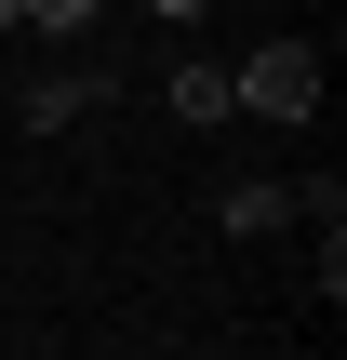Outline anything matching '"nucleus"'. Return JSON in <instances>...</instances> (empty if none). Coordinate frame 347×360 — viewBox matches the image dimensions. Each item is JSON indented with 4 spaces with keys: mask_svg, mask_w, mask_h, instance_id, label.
Masks as SVG:
<instances>
[{
    "mask_svg": "<svg viewBox=\"0 0 347 360\" xmlns=\"http://www.w3.org/2000/svg\"><path fill=\"white\" fill-rule=\"evenodd\" d=\"M227 107L241 120H321V40H254L227 67Z\"/></svg>",
    "mask_w": 347,
    "mask_h": 360,
    "instance_id": "nucleus-1",
    "label": "nucleus"
},
{
    "mask_svg": "<svg viewBox=\"0 0 347 360\" xmlns=\"http://www.w3.org/2000/svg\"><path fill=\"white\" fill-rule=\"evenodd\" d=\"M94 107H107V80H94V67H53V80H27V94H13V120H27V134H67V120H94Z\"/></svg>",
    "mask_w": 347,
    "mask_h": 360,
    "instance_id": "nucleus-2",
    "label": "nucleus"
},
{
    "mask_svg": "<svg viewBox=\"0 0 347 360\" xmlns=\"http://www.w3.org/2000/svg\"><path fill=\"white\" fill-rule=\"evenodd\" d=\"M214 227H241V240H267V227H294V187H281V174H241V187L214 200Z\"/></svg>",
    "mask_w": 347,
    "mask_h": 360,
    "instance_id": "nucleus-3",
    "label": "nucleus"
},
{
    "mask_svg": "<svg viewBox=\"0 0 347 360\" xmlns=\"http://www.w3.org/2000/svg\"><path fill=\"white\" fill-rule=\"evenodd\" d=\"M174 120H201V134H214V120H241V107H227V67H214V53H187V67H174Z\"/></svg>",
    "mask_w": 347,
    "mask_h": 360,
    "instance_id": "nucleus-4",
    "label": "nucleus"
},
{
    "mask_svg": "<svg viewBox=\"0 0 347 360\" xmlns=\"http://www.w3.org/2000/svg\"><path fill=\"white\" fill-rule=\"evenodd\" d=\"M94 13H107V0H27V27H40V40H94Z\"/></svg>",
    "mask_w": 347,
    "mask_h": 360,
    "instance_id": "nucleus-5",
    "label": "nucleus"
},
{
    "mask_svg": "<svg viewBox=\"0 0 347 360\" xmlns=\"http://www.w3.org/2000/svg\"><path fill=\"white\" fill-rule=\"evenodd\" d=\"M147 13H160V27H201V13H214V0H147Z\"/></svg>",
    "mask_w": 347,
    "mask_h": 360,
    "instance_id": "nucleus-6",
    "label": "nucleus"
},
{
    "mask_svg": "<svg viewBox=\"0 0 347 360\" xmlns=\"http://www.w3.org/2000/svg\"><path fill=\"white\" fill-rule=\"evenodd\" d=\"M0 27H27V0H0Z\"/></svg>",
    "mask_w": 347,
    "mask_h": 360,
    "instance_id": "nucleus-7",
    "label": "nucleus"
}]
</instances>
